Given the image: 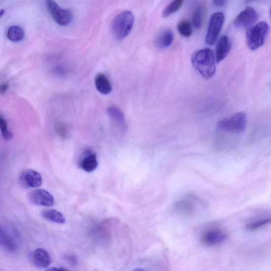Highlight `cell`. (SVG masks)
<instances>
[{
    "label": "cell",
    "mask_w": 271,
    "mask_h": 271,
    "mask_svg": "<svg viewBox=\"0 0 271 271\" xmlns=\"http://www.w3.org/2000/svg\"><path fill=\"white\" fill-rule=\"evenodd\" d=\"M47 270H49V271H67L68 270L67 269H66L65 268H51V269H48Z\"/></svg>",
    "instance_id": "cell-29"
},
{
    "label": "cell",
    "mask_w": 271,
    "mask_h": 271,
    "mask_svg": "<svg viewBox=\"0 0 271 271\" xmlns=\"http://www.w3.org/2000/svg\"><path fill=\"white\" fill-rule=\"evenodd\" d=\"M232 47V43L227 36H223L218 40L216 48L215 58L217 63L223 61L228 56Z\"/></svg>",
    "instance_id": "cell-13"
},
{
    "label": "cell",
    "mask_w": 271,
    "mask_h": 271,
    "mask_svg": "<svg viewBox=\"0 0 271 271\" xmlns=\"http://www.w3.org/2000/svg\"><path fill=\"white\" fill-rule=\"evenodd\" d=\"M246 124V115L244 112H239L219 121L217 128L221 131L240 134L245 131Z\"/></svg>",
    "instance_id": "cell-4"
},
{
    "label": "cell",
    "mask_w": 271,
    "mask_h": 271,
    "mask_svg": "<svg viewBox=\"0 0 271 271\" xmlns=\"http://www.w3.org/2000/svg\"><path fill=\"white\" fill-rule=\"evenodd\" d=\"M196 201L194 196L189 195L176 202L173 210L176 213L182 216H193L196 211Z\"/></svg>",
    "instance_id": "cell-8"
},
{
    "label": "cell",
    "mask_w": 271,
    "mask_h": 271,
    "mask_svg": "<svg viewBox=\"0 0 271 271\" xmlns=\"http://www.w3.org/2000/svg\"><path fill=\"white\" fill-rule=\"evenodd\" d=\"M269 224H271V217L259 220L248 224L246 226V229L250 231H255Z\"/></svg>",
    "instance_id": "cell-24"
},
{
    "label": "cell",
    "mask_w": 271,
    "mask_h": 271,
    "mask_svg": "<svg viewBox=\"0 0 271 271\" xmlns=\"http://www.w3.org/2000/svg\"><path fill=\"white\" fill-rule=\"evenodd\" d=\"M4 13H5V10H1V11H0V16L2 17Z\"/></svg>",
    "instance_id": "cell-30"
},
{
    "label": "cell",
    "mask_w": 271,
    "mask_h": 271,
    "mask_svg": "<svg viewBox=\"0 0 271 271\" xmlns=\"http://www.w3.org/2000/svg\"><path fill=\"white\" fill-rule=\"evenodd\" d=\"M20 181L22 185L28 188H38L42 184L41 175L33 170H27L22 173Z\"/></svg>",
    "instance_id": "cell-11"
},
{
    "label": "cell",
    "mask_w": 271,
    "mask_h": 271,
    "mask_svg": "<svg viewBox=\"0 0 271 271\" xmlns=\"http://www.w3.org/2000/svg\"><path fill=\"white\" fill-rule=\"evenodd\" d=\"M108 113L114 121L122 130H126L127 124L125 118L120 110L115 106H112L108 108Z\"/></svg>",
    "instance_id": "cell-16"
},
{
    "label": "cell",
    "mask_w": 271,
    "mask_h": 271,
    "mask_svg": "<svg viewBox=\"0 0 271 271\" xmlns=\"http://www.w3.org/2000/svg\"><path fill=\"white\" fill-rule=\"evenodd\" d=\"M41 216L47 221L58 224H63L66 222V219L61 212L54 209H47L42 211Z\"/></svg>",
    "instance_id": "cell-19"
},
{
    "label": "cell",
    "mask_w": 271,
    "mask_h": 271,
    "mask_svg": "<svg viewBox=\"0 0 271 271\" xmlns=\"http://www.w3.org/2000/svg\"><path fill=\"white\" fill-rule=\"evenodd\" d=\"M98 166L97 157L94 153L87 155L80 163V166L84 171L90 173L96 170Z\"/></svg>",
    "instance_id": "cell-17"
},
{
    "label": "cell",
    "mask_w": 271,
    "mask_h": 271,
    "mask_svg": "<svg viewBox=\"0 0 271 271\" xmlns=\"http://www.w3.org/2000/svg\"><path fill=\"white\" fill-rule=\"evenodd\" d=\"M193 65L204 79L213 77L216 71V58L213 52L209 48L196 51L192 56Z\"/></svg>",
    "instance_id": "cell-1"
},
{
    "label": "cell",
    "mask_w": 271,
    "mask_h": 271,
    "mask_svg": "<svg viewBox=\"0 0 271 271\" xmlns=\"http://www.w3.org/2000/svg\"><path fill=\"white\" fill-rule=\"evenodd\" d=\"M213 1L215 6L221 7L224 5L226 0H213Z\"/></svg>",
    "instance_id": "cell-28"
},
{
    "label": "cell",
    "mask_w": 271,
    "mask_h": 271,
    "mask_svg": "<svg viewBox=\"0 0 271 271\" xmlns=\"http://www.w3.org/2000/svg\"><path fill=\"white\" fill-rule=\"evenodd\" d=\"M0 127H1V133L4 140L6 141L11 140L13 137L12 134L8 129V124H7L6 120L2 116L0 118Z\"/></svg>",
    "instance_id": "cell-25"
},
{
    "label": "cell",
    "mask_w": 271,
    "mask_h": 271,
    "mask_svg": "<svg viewBox=\"0 0 271 271\" xmlns=\"http://www.w3.org/2000/svg\"><path fill=\"white\" fill-rule=\"evenodd\" d=\"M225 20L224 14L221 12L212 14L210 20L206 42L209 46L214 45L221 33Z\"/></svg>",
    "instance_id": "cell-5"
},
{
    "label": "cell",
    "mask_w": 271,
    "mask_h": 271,
    "mask_svg": "<svg viewBox=\"0 0 271 271\" xmlns=\"http://www.w3.org/2000/svg\"><path fill=\"white\" fill-rule=\"evenodd\" d=\"M31 201L36 205L45 207H52L54 204V198L46 190H35L29 194Z\"/></svg>",
    "instance_id": "cell-9"
},
{
    "label": "cell",
    "mask_w": 271,
    "mask_h": 271,
    "mask_svg": "<svg viewBox=\"0 0 271 271\" xmlns=\"http://www.w3.org/2000/svg\"><path fill=\"white\" fill-rule=\"evenodd\" d=\"M258 19L257 12L251 6L240 12L233 21V25L238 29H248L255 25Z\"/></svg>",
    "instance_id": "cell-7"
},
{
    "label": "cell",
    "mask_w": 271,
    "mask_h": 271,
    "mask_svg": "<svg viewBox=\"0 0 271 271\" xmlns=\"http://www.w3.org/2000/svg\"><path fill=\"white\" fill-rule=\"evenodd\" d=\"M32 260L34 266L39 269L48 268L52 262L48 252L40 248L36 249L33 253Z\"/></svg>",
    "instance_id": "cell-12"
},
{
    "label": "cell",
    "mask_w": 271,
    "mask_h": 271,
    "mask_svg": "<svg viewBox=\"0 0 271 271\" xmlns=\"http://www.w3.org/2000/svg\"><path fill=\"white\" fill-rule=\"evenodd\" d=\"M179 33L184 38H189L193 34V27L190 22L187 20H181L177 25Z\"/></svg>",
    "instance_id": "cell-22"
},
{
    "label": "cell",
    "mask_w": 271,
    "mask_h": 271,
    "mask_svg": "<svg viewBox=\"0 0 271 271\" xmlns=\"http://www.w3.org/2000/svg\"><path fill=\"white\" fill-rule=\"evenodd\" d=\"M202 9L198 6L194 11L192 17L193 25L197 30H199L202 27Z\"/></svg>",
    "instance_id": "cell-23"
},
{
    "label": "cell",
    "mask_w": 271,
    "mask_h": 271,
    "mask_svg": "<svg viewBox=\"0 0 271 271\" xmlns=\"http://www.w3.org/2000/svg\"><path fill=\"white\" fill-rule=\"evenodd\" d=\"M174 39V34L170 29H166L161 33L156 40V46L164 49L170 46Z\"/></svg>",
    "instance_id": "cell-15"
},
{
    "label": "cell",
    "mask_w": 271,
    "mask_h": 271,
    "mask_svg": "<svg viewBox=\"0 0 271 271\" xmlns=\"http://www.w3.org/2000/svg\"><path fill=\"white\" fill-rule=\"evenodd\" d=\"M64 259L67 261L72 267H76L78 263L77 256L73 254H66L64 256Z\"/></svg>",
    "instance_id": "cell-26"
},
{
    "label": "cell",
    "mask_w": 271,
    "mask_h": 271,
    "mask_svg": "<svg viewBox=\"0 0 271 271\" xmlns=\"http://www.w3.org/2000/svg\"><path fill=\"white\" fill-rule=\"evenodd\" d=\"M0 241L4 250L9 252H13L17 250V244L14 237L5 230L1 229Z\"/></svg>",
    "instance_id": "cell-14"
},
{
    "label": "cell",
    "mask_w": 271,
    "mask_h": 271,
    "mask_svg": "<svg viewBox=\"0 0 271 271\" xmlns=\"http://www.w3.org/2000/svg\"><path fill=\"white\" fill-rule=\"evenodd\" d=\"M185 0H173L164 9L162 12V17L167 18L172 14L178 11L184 4Z\"/></svg>",
    "instance_id": "cell-21"
},
{
    "label": "cell",
    "mask_w": 271,
    "mask_h": 271,
    "mask_svg": "<svg viewBox=\"0 0 271 271\" xmlns=\"http://www.w3.org/2000/svg\"><path fill=\"white\" fill-rule=\"evenodd\" d=\"M270 17H271V6L270 10Z\"/></svg>",
    "instance_id": "cell-31"
},
{
    "label": "cell",
    "mask_w": 271,
    "mask_h": 271,
    "mask_svg": "<svg viewBox=\"0 0 271 271\" xmlns=\"http://www.w3.org/2000/svg\"><path fill=\"white\" fill-rule=\"evenodd\" d=\"M269 29L268 24L265 21L248 28L246 32V39L249 49L255 50L261 47L265 42Z\"/></svg>",
    "instance_id": "cell-3"
},
{
    "label": "cell",
    "mask_w": 271,
    "mask_h": 271,
    "mask_svg": "<svg viewBox=\"0 0 271 271\" xmlns=\"http://www.w3.org/2000/svg\"><path fill=\"white\" fill-rule=\"evenodd\" d=\"M135 17L133 13L125 11L120 13L113 21L112 31L117 40H122L127 38L133 29Z\"/></svg>",
    "instance_id": "cell-2"
},
{
    "label": "cell",
    "mask_w": 271,
    "mask_h": 271,
    "mask_svg": "<svg viewBox=\"0 0 271 271\" xmlns=\"http://www.w3.org/2000/svg\"><path fill=\"white\" fill-rule=\"evenodd\" d=\"M7 38L13 42H19L25 38V32L23 29L19 26H13L9 28Z\"/></svg>",
    "instance_id": "cell-20"
},
{
    "label": "cell",
    "mask_w": 271,
    "mask_h": 271,
    "mask_svg": "<svg viewBox=\"0 0 271 271\" xmlns=\"http://www.w3.org/2000/svg\"><path fill=\"white\" fill-rule=\"evenodd\" d=\"M95 85L97 90L101 94L107 95L111 92L112 87L108 78L100 73L95 78Z\"/></svg>",
    "instance_id": "cell-18"
},
{
    "label": "cell",
    "mask_w": 271,
    "mask_h": 271,
    "mask_svg": "<svg viewBox=\"0 0 271 271\" xmlns=\"http://www.w3.org/2000/svg\"><path fill=\"white\" fill-rule=\"evenodd\" d=\"M228 236V233L222 230H210L203 234L202 241L207 246H216L223 243Z\"/></svg>",
    "instance_id": "cell-10"
},
{
    "label": "cell",
    "mask_w": 271,
    "mask_h": 271,
    "mask_svg": "<svg viewBox=\"0 0 271 271\" xmlns=\"http://www.w3.org/2000/svg\"><path fill=\"white\" fill-rule=\"evenodd\" d=\"M8 84L6 83H4L1 85V86H0V92H1V95L5 93L7 89H8Z\"/></svg>",
    "instance_id": "cell-27"
},
{
    "label": "cell",
    "mask_w": 271,
    "mask_h": 271,
    "mask_svg": "<svg viewBox=\"0 0 271 271\" xmlns=\"http://www.w3.org/2000/svg\"><path fill=\"white\" fill-rule=\"evenodd\" d=\"M47 9L56 23L62 26L68 25L73 19L71 11L63 9L54 0H46Z\"/></svg>",
    "instance_id": "cell-6"
}]
</instances>
